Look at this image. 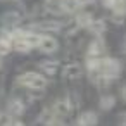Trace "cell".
Returning a JSON list of instances; mask_svg holds the SVG:
<instances>
[{"label": "cell", "mask_w": 126, "mask_h": 126, "mask_svg": "<svg viewBox=\"0 0 126 126\" xmlns=\"http://www.w3.org/2000/svg\"><path fill=\"white\" fill-rule=\"evenodd\" d=\"M98 76L100 78H104V79H114V78H117L119 74H121V64L116 61V59H112V57H109V59H100V67H98Z\"/></svg>", "instance_id": "cell-1"}, {"label": "cell", "mask_w": 126, "mask_h": 126, "mask_svg": "<svg viewBox=\"0 0 126 126\" xmlns=\"http://www.w3.org/2000/svg\"><path fill=\"white\" fill-rule=\"evenodd\" d=\"M17 81L30 90H43L47 86V79L42 74H36V73H24L23 76H19Z\"/></svg>", "instance_id": "cell-2"}, {"label": "cell", "mask_w": 126, "mask_h": 126, "mask_svg": "<svg viewBox=\"0 0 126 126\" xmlns=\"http://www.w3.org/2000/svg\"><path fill=\"white\" fill-rule=\"evenodd\" d=\"M33 28L38 30V31H45V33H55V31L62 30V24L59 21H54V19H45L42 23H36Z\"/></svg>", "instance_id": "cell-3"}, {"label": "cell", "mask_w": 126, "mask_h": 126, "mask_svg": "<svg viewBox=\"0 0 126 126\" xmlns=\"http://www.w3.org/2000/svg\"><path fill=\"white\" fill-rule=\"evenodd\" d=\"M12 47H14L12 31H2L0 33V54H9Z\"/></svg>", "instance_id": "cell-4"}, {"label": "cell", "mask_w": 126, "mask_h": 126, "mask_svg": "<svg viewBox=\"0 0 126 126\" xmlns=\"http://www.w3.org/2000/svg\"><path fill=\"white\" fill-rule=\"evenodd\" d=\"M57 47H59V43H57L55 38H52V36H42V38H40L38 48H40L42 52H45V54H52V52L57 50Z\"/></svg>", "instance_id": "cell-5"}, {"label": "cell", "mask_w": 126, "mask_h": 126, "mask_svg": "<svg viewBox=\"0 0 126 126\" xmlns=\"http://www.w3.org/2000/svg\"><path fill=\"white\" fill-rule=\"evenodd\" d=\"M62 74H64V78H69V79L79 78V76H81V67H79V64H76V62L66 64V66L62 67Z\"/></svg>", "instance_id": "cell-6"}, {"label": "cell", "mask_w": 126, "mask_h": 126, "mask_svg": "<svg viewBox=\"0 0 126 126\" xmlns=\"http://www.w3.org/2000/svg\"><path fill=\"white\" fill-rule=\"evenodd\" d=\"M7 110H9L11 116H21V114L24 112V104H23V100H21V98H12V100H9Z\"/></svg>", "instance_id": "cell-7"}, {"label": "cell", "mask_w": 126, "mask_h": 126, "mask_svg": "<svg viewBox=\"0 0 126 126\" xmlns=\"http://www.w3.org/2000/svg\"><path fill=\"white\" fill-rule=\"evenodd\" d=\"M88 30H90V33H92V35H95V36H100L102 33H105V30H107V24H105V21H104V19H93V21L90 23Z\"/></svg>", "instance_id": "cell-8"}, {"label": "cell", "mask_w": 126, "mask_h": 126, "mask_svg": "<svg viewBox=\"0 0 126 126\" xmlns=\"http://www.w3.org/2000/svg\"><path fill=\"white\" fill-rule=\"evenodd\" d=\"M104 50H105L104 40H102V38H97V40H93V42L90 43V47H88V55H90V57H97V55H100Z\"/></svg>", "instance_id": "cell-9"}, {"label": "cell", "mask_w": 126, "mask_h": 126, "mask_svg": "<svg viewBox=\"0 0 126 126\" xmlns=\"http://www.w3.org/2000/svg\"><path fill=\"white\" fill-rule=\"evenodd\" d=\"M97 114L95 112H92V110H86V112H83L81 116H79V126H95L97 124Z\"/></svg>", "instance_id": "cell-10"}, {"label": "cell", "mask_w": 126, "mask_h": 126, "mask_svg": "<svg viewBox=\"0 0 126 126\" xmlns=\"http://www.w3.org/2000/svg\"><path fill=\"white\" fill-rule=\"evenodd\" d=\"M79 7L78 0H59V11L61 12H74Z\"/></svg>", "instance_id": "cell-11"}, {"label": "cell", "mask_w": 126, "mask_h": 126, "mask_svg": "<svg viewBox=\"0 0 126 126\" xmlns=\"http://www.w3.org/2000/svg\"><path fill=\"white\" fill-rule=\"evenodd\" d=\"M92 21H93V17L90 12H78V16H76V26H79V28H88Z\"/></svg>", "instance_id": "cell-12"}, {"label": "cell", "mask_w": 126, "mask_h": 126, "mask_svg": "<svg viewBox=\"0 0 126 126\" xmlns=\"http://www.w3.org/2000/svg\"><path fill=\"white\" fill-rule=\"evenodd\" d=\"M57 67H59L57 61H43V62H40V69L45 74H50V76L57 73Z\"/></svg>", "instance_id": "cell-13"}, {"label": "cell", "mask_w": 126, "mask_h": 126, "mask_svg": "<svg viewBox=\"0 0 126 126\" xmlns=\"http://www.w3.org/2000/svg\"><path fill=\"white\" fill-rule=\"evenodd\" d=\"M2 21H4L5 26H14V24H17L21 21V16L17 12H7V14H4Z\"/></svg>", "instance_id": "cell-14"}, {"label": "cell", "mask_w": 126, "mask_h": 126, "mask_svg": "<svg viewBox=\"0 0 126 126\" xmlns=\"http://www.w3.org/2000/svg\"><path fill=\"white\" fill-rule=\"evenodd\" d=\"M71 104L67 102V100H59L57 104H55V114L57 116H64V114H67L69 110H71Z\"/></svg>", "instance_id": "cell-15"}, {"label": "cell", "mask_w": 126, "mask_h": 126, "mask_svg": "<svg viewBox=\"0 0 126 126\" xmlns=\"http://www.w3.org/2000/svg\"><path fill=\"white\" fill-rule=\"evenodd\" d=\"M114 104H116V98H114L112 95H107V97H102V98H100V107H102L104 110L112 109Z\"/></svg>", "instance_id": "cell-16"}, {"label": "cell", "mask_w": 126, "mask_h": 126, "mask_svg": "<svg viewBox=\"0 0 126 126\" xmlns=\"http://www.w3.org/2000/svg\"><path fill=\"white\" fill-rule=\"evenodd\" d=\"M86 67H88L90 73H97L98 67H100V59H97V57H90V59L86 61Z\"/></svg>", "instance_id": "cell-17"}, {"label": "cell", "mask_w": 126, "mask_h": 126, "mask_svg": "<svg viewBox=\"0 0 126 126\" xmlns=\"http://www.w3.org/2000/svg\"><path fill=\"white\" fill-rule=\"evenodd\" d=\"M5 126H24V124L21 121H17V119H11V121L5 123Z\"/></svg>", "instance_id": "cell-18"}, {"label": "cell", "mask_w": 126, "mask_h": 126, "mask_svg": "<svg viewBox=\"0 0 126 126\" xmlns=\"http://www.w3.org/2000/svg\"><path fill=\"white\" fill-rule=\"evenodd\" d=\"M123 97H124V98H126V86H124V88H123Z\"/></svg>", "instance_id": "cell-19"}, {"label": "cell", "mask_w": 126, "mask_h": 126, "mask_svg": "<svg viewBox=\"0 0 126 126\" xmlns=\"http://www.w3.org/2000/svg\"><path fill=\"white\" fill-rule=\"evenodd\" d=\"M0 64H2V61H0Z\"/></svg>", "instance_id": "cell-20"}]
</instances>
